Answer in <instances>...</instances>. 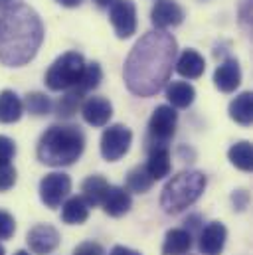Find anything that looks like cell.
Returning <instances> with one entry per match:
<instances>
[{"label": "cell", "mask_w": 253, "mask_h": 255, "mask_svg": "<svg viewBox=\"0 0 253 255\" xmlns=\"http://www.w3.org/2000/svg\"><path fill=\"white\" fill-rule=\"evenodd\" d=\"M178 44L166 30L146 32L128 52L125 62L126 89L136 97H152L170 81Z\"/></svg>", "instance_id": "6da1fadb"}, {"label": "cell", "mask_w": 253, "mask_h": 255, "mask_svg": "<svg viewBox=\"0 0 253 255\" xmlns=\"http://www.w3.org/2000/svg\"><path fill=\"white\" fill-rule=\"evenodd\" d=\"M44 42V24L38 12L26 4H16L0 16V62L22 67L34 60Z\"/></svg>", "instance_id": "7a4b0ae2"}, {"label": "cell", "mask_w": 253, "mask_h": 255, "mask_svg": "<svg viewBox=\"0 0 253 255\" xmlns=\"http://www.w3.org/2000/svg\"><path fill=\"white\" fill-rule=\"evenodd\" d=\"M85 148V136L75 125H52L40 136L38 158L48 166H69L73 164Z\"/></svg>", "instance_id": "3957f363"}, {"label": "cell", "mask_w": 253, "mask_h": 255, "mask_svg": "<svg viewBox=\"0 0 253 255\" xmlns=\"http://www.w3.org/2000/svg\"><path fill=\"white\" fill-rule=\"evenodd\" d=\"M208 178L200 170H182L172 176L160 194V206L166 214H180L206 190Z\"/></svg>", "instance_id": "277c9868"}, {"label": "cell", "mask_w": 253, "mask_h": 255, "mask_svg": "<svg viewBox=\"0 0 253 255\" xmlns=\"http://www.w3.org/2000/svg\"><path fill=\"white\" fill-rule=\"evenodd\" d=\"M85 69V60L77 52H65L46 73V85L52 91H69L77 85L81 73Z\"/></svg>", "instance_id": "5b68a950"}, {"label": "cell", "mask_w": 253, "mask_h": 255, "mask_svg": "<svg viewBox=\"0 0 253 255\" xmlns=\"http://www.w3.org/2000/svg\"><path fill=\"white\" fill-rule=\"evenodd\" d=\"M178 125V113L170 105H158L148 121V138L154 142V146H166V142L174 136Z\"/></svg>", "instance_id": "8992f818"}, {"label": "cell", "mask_w": 253, "mask_h": 255, "mask_svg": "<svg viewBox=\"0 0 253 255\" xmlns=\"http://www.w3.org/2000/svg\"><path fill=\"white\" fill-rule=\"evenodd\" d=\"M130 142H132V132L130 128L117 123V125H111L103 130L101 134V156L109 162H115V160H121L128 152L130 148Z\"/></svg>", "instance_id": "52a82bcc"}, {"label": "cell", "mask_w": 253, "mask_h": 255, "mask_svg": "<svg viewBox=\"0 0 253 255\" xmlns=\"http://www.w3.org/2000/svg\"><path fill=\"white\" fill-rule=\"evenodd\" d=\"M69 192H71V178L63 172H50L40 182V200L52 210L62 206Z\"/></svg>", "instance_id": "ba28073f"}, {"label": "cell", "mask_w": 253, "mask_h": 255, "mask_svg": "<svg viewBox=\"0 0 253 255\" xmlns=\"http://www.w3.org/2000/svg\"><path fill=\"white\" fill-rule=\"evenodd\" d=\"M109 20L117 38L126 40L136 32V8L132 0H115L109 6Z\"/></svg>", "instance_id": "9c48e42d"}, {"label": "cell", "mask_w": 253, "mask_h": 255, "mask_svg": "<svg viewBox=\"0 0 253 255\" xmlns=\"http://www.w3.org/2000/svg\"><path fill=\"white\" fill-rule=\"evenodd\" d=\"M26 242H28V248L32 254L48 255L60 246V234L50 224H38L28 232Z\"/></svg>", "instance_id": "30bf717a"}, {"label": "cell", "mask_w": 253, "mask_h": 255, "mask_svg": "<svg viewBox=\"0 0 253 255\" xmlns=\"http://www.w3.org/2000/svg\"><path fill=\"white\" fill-rule=\"evenodd\" d=\"M81 117L91 127H105L113 117V105L109 99L99 95L87 97L81 105Z\"/></svg>", "instance_id": "8fae6325"}, {"label": "cell", "mask_w": 253, "mask_h": 255, "mask_svg": "<svg viewBox=\"0 0 253 255\" xmlns=\"http://www.w3.org/2000/svg\"><path fill=\"white\" fill-rule=\"evenodd\" d=\"M150 20H152V26L156 30H166V28H174V26H180L182 20H184V10L172 2V0H158L154 6H152V12H150Z\"/></svg>", "instance_id": "7c38bea8"}, {"label": "cell", "mask_w": 253, "mask_h": 255, "mask_svg": "<svg viewBox=\"0 0 253 255\" xmlns=\"http://www.w3.org/2000/svg\"><path fill=\"white\" fill-rule=\"evenodd\" d=\"M226 240H228L226 226L222 222H210L200 234L198 250L202 255H220L226 248Z\"/></svg>", "instance_id": "4fadbf2b"}, {"label": "cell", "mask_w": 253, "mask_h": 255, "mask_svg": "<svg viewBox=\"0 0 253 255\" xmlns=\"http://www.w3.org/2000/svg\"><path fill=\"white\" fill-rule=\"evenodd\" d=\"M214 83L222 93H234L242 83V67L236 58H228L216 67Z\"/></svg>", "instance_id": "5bb4252c"}, {"label": "cell", "mask_w": 253, "mask_h": 255, "mask_svg": "<svg viewBox=\"0 0 253 255\" xmlns=\"http://www.w3.org/2000/svg\"><path fill=\"white\" fill-rule=\"evenodd\" d=\"M101 206H103L105 214H109V216H113V218H121V216H125L126 212L130 210L132 198H130V194H128L126 188L109 186Z\"/></svg>", "instance_id": "9a60e30c"}, {"label": "cell", "mask_w": 253, "mask_h": 255, "mask_svg": "<svg viewBox=\"0 0 253 255\" xmlns=\"http://www.w3.org/2000/svg\"><path fill=\"white\" fill-rule=\"evenodd\" d=\"M146 172L150 174L152 180H162L170 174V168H172V162H170V150L166 146H154L150 148V154H148V160L144 164Z\"/></svg>", "instance_id": "2e32d148"}, {"label": "cell", "mask_w": 253, "mask_h": 255, "mask_svg": "<svg viewBox=\"0 0 253 255\" xmlns=\"http://www.w3.org/2000/svg\"><path fill=\"white\" fill-rule=\"evenodd\" d=\"M166 99L172 109H188L196 99V89L188 81H170L166 83Z\"/></svg>", "instance_id": "e0dca14e"}, {"label": "cell", "mask_w": 253, "mask_h": 255, "mask_svg": "<svg viewBox=\"0 0 253 255\" xmlns=\"http://www.w3.org/2000/svg\"><path fill=\"white\" fill-rule=\"evenodd\" d=\"M22 113H24L22 99L14 91L4 89L0 93V123H4V125L16 123V121H20Z\"/></svg>", "instance_id": "ac0fdd59"}, {"label": "cell", "mask_w": 253, "mask_h": 255, "mask_svg": "<svg viewBox=\"0 0 253 255\" xmlns=\"http://www.w3.org/2000/svg\"><path fill=\"white\" fill-rule=\"evenodd\" d=\"M192 248V234L188 230L174 228L166 232L164 244H162V255H184Z\"/></svg>", "instance_id": "d6986e66"}, {"label": "cell", "mask_w": 253, "mask_h": 255, "mask_svg": "<svg viewBox=\"0 0 253 255\" xmlns=\"http://www.w3.org/2000/svg\"><path fill=\"white\" fill-rule=\"evenodd\" d=\"M174 65H176V71L182 77H186V79H198V77H202V73L206 69L204 58L196 50H184L180 54V58L174 62Z\"/></svg>", "instance_id": "ffe728a7"}, {"label": "cell", "mask_w": 253, "mask_h": 255, "mask_svg": "<svg viewBox=\"0 0 253 255\" xmlns=\"http://www.w3.org/2000/svg\"><path fill=\"white\" fill-rule=\"evenodd\" d=\"M107 188H109V184H107V180H105L103 176H99V174L89 176V178H85L83 184H81V192H83L81 198L85 200V204H87L89 208L101 206V204H103V198H105V194H107Z\"/></svg>", "instance_id": "44dd1931"}, {"label": "cell", "mask_w": 253, "mask_h": 255, "mask_svg": "<svg viewBox=\"0 0 253 255\" xmlns=\"http://www.w3.org/2000/svg\"><path fill=\"white\" fill-rule=\"evenodd\" d=\"M89 218V206L85 204V200L81 196H71L69 200H65L62 206V222L69 226H79L83 222H87Z\"/></svg>", "instance_id": "7402d4cb"}, {"label": "cell", "mask_w": 253, "mask_h": 255, "mask_svg": "<svg viewBox=\"0 0 253 255\" xmlns=\"http://www.w3.org/2000/svg\"><path fill=\"white\" fill-rule=\"evenodd\" d=\"M230 117L244 125V127H250L253 119V95L252 91H244L240 93L232 103H230Z\"/></svg>", "instance_id": "603a6c76"}, {"label": "cell", "mask_w": 253, "mask_h": 255, "mask_svg": "<svg viewBox=\"0 0 253 255\" xmlns=\"http://www.w3.org/2000/svg\"><path fill=\"white\" fill-rule=\"evenodd\" d=\"M228 156H230V162L244 170V172H250L253 166V152H252V142L250 140H240L236 142L230 150H228Z\"/></svg>", "instance_id": "cb8c5ba5"}, {"label": "cell", "mask_w": 253, "mask_h": 255, "mask_svg": "<svg viewBox=\"0 0 253 255\" xmlns=\"http://www.w3.org/2000/svg\"><path fill=\"white\" fill-rule=\"evenodd\" d=\"M101 79H103V69H101V65L99 64H85V69H83V73H81V77H79V81H77V85L73 87L79 95H85V93H89V91H93V89H97L99 87V83H101Z\"/></svg>", "instance_id": "d4e9b609"}, {"label": "cell", "mask_w": 253, "mask_h": 255, "mask_svg": "<svg viewBox=\"0 0 253 255\" xmlns=\"http://www.w3.org/2000/svg\"><path fill=\"white\" fill-rule=\"evenodd\" d=\"M152 178L146 172L144 166H136L126 174V190L134 192V194H144L152 188Z\"/></svg>", "instance_id": "484cf974"}, {"label": "cell", "mask_w": 253, "mask_h": 255, "mask_svg": "<svg viewBox=\"0 0 253 255\" xmlns=\"http://www.w3.org/2000/svg\"><path fill=\"white\" fill-rule=\"evenodd\" d=\"M22 103H24L26 111H28L30 115H34V117H44V115L52 113V107H54L52 101H50V97L44 95V93H40V91L28 93Z\"/></svg>", "instance_id": "4316f807"}, {"label": "cell", "mask_w": 253, "mask_h": 255, "mask_svg": "<svg viewBox=\"0 0 253 255\" xmlns=\"http://www.w3.org/2000/svg\"><path fill=\"white\" fill-rule=\"evenodd\" d=\"M81 99H83V95H79L75 89L65 91V95L60 97V101L56 103V113L63 119L73 117L77 113V109L81 107Z\"/></svg>", "instance_id": "83f0119b"}, {"label": "cell", "mask_w": 253, "mask_h": 255, "mask_svg": "<svg viewBox=\"0 0 253 255\" xmlns=\"http://www.w3.org/2000/svg\"><path fill=\"white\" fill-rule=\"evenodd\" d=\"M16 184V168L10 162H0V192H8Z\"/></svg>", "instance_id": "f1b7e54d"}, {"label": "cell", "mask_w": 253, "mask_h": 255, "mask_svg": "<svg viewBox=\"0 0 253 255\" xmlns=\"http://www.w3.org/2000/svg\"><path fill=\"white\" fill-rule=\"evenodd\" d=\"M14 232H16V222H14V218H12L8 212L0 210V240H10V238L14 236Z\"/></svg>", "instance_id": "f546056e"}, {"label": "cell", "mask_w": 253, "mask_h": 255, "mask_svg": "<svg viewBox=\"0 0 253 255\" xmlns=\"http://www.w3.org/2000/svg\"><path fill=\"white\" fill-rule=\"evenodd\" d=\"M16 154V144L10 136L0 134V162H10Z\"/></svg>", "instance_id": "4dcf8cb0"}, {"label": "cell", "mask_w": 253, "mask_h": 255, "mask_svg": "<svg viewBox=\"0 0 253 255\" xmlns=\"http://www.w3.org/2000/svg\"><path fill=\"white\" fill-rule=\"evenodd\" d=\"M73 255H105L103 252V248L99 246V244H95V242H85V244H81Z\"/></svg>", "instance_id": "1f68e13d"}, {"label": "cell", "mask_w": 253, "mask_h": 255, "mask_svg": "<svg viewBox=\"0 0 253 255\" xmlns=\"http://www.w3.org/2000/svg\"><path fill=\"white\" fill-rule=\"evenodd\" d=\"M232 200H234V204H236V208L238 210H244L246 206H248V200H250V196H248V192L246 190H238L232 194Z\"/></svg>", "instance_id": "d6a6232c"}, {"label": "cell", "mask_w": 253, "mask_h": 255, "mask_svg": "<svg viewBox=\"0 0 253 255\" xmlns=\"http://www.w3.org/2000/svg\"><path fill=\"white\" fill-rule=\"evenodd\" d=\"M109 255H140V254L134 252V250H130V248H125V246H115Z\"/></svg>", "instance_id": "836d02e7"}, {"label": "cell", "mask_w": 253, "mask_h": 255, "mask_svg": "<svg viewBox=\"0 0 253 255\" xmlns=\"http://www.w3.org/2000/svg\"><path fill=\"white\" fill-rule=\"evenodd\" d=\"M16 4H20V0H0V12H6L8 8H12Z\"/></svg>", "instance_id": "e575fe53"}, {"label": "cell", "mask_w": 253, "mask_h": 255, "mask_svg": "<svg viewBox=\"0 0 253 255\" xmlns=\"http://www.w3.org/2000/svg\"><path fill=\"white\" fill-rule=\"evenodd\" d=\"M56 2H60L65 8H75V6H79L83 0H56Z\"/></svg>", "instance_id": "d590c367"}, {"label": "cell", "mask_w": 253, "mask_h": 255, "mask_svg": "<svg viewBox=\"0 0 253 255\" xmlns=\"http://www.w3.org/2000/svg\"><path fill=\"white\" fill-rule=\"evenodd\" d=\"M93 2H95L99 8H109V6H111L115 0H93Z\"/></svg>", "instance_id": "8d00e7d4"}, {"label": "cell", "mask_w": 253, "mask_h": 255, "mask_svg": "<svg viewBox=\"0 0 253 255\" xmlns=\"http://www.w3.org/2000/svg\"><path fill=\"white\" fill-rule=\"evenodd\" d=\"M14 255H30V254H28V252H24V250H20V252H16Z\"/></svg>", "instance_id": "74e56055"}, {"label": "cell", "mask_w": 253, "mask_h": 255, "mask_svg": "<svg viewBox=\"0 0 253 255\" xmlns=\"http://www.w3.org/2000/svg\"><path fill=\"white\" fill-rule=\"evenodd\" d=\"M6 254V252H4V248H2V246H0V255H4Z\"/></svg>", "instance_id": "f35d334b"}]
</instances>
